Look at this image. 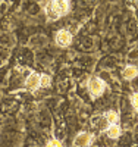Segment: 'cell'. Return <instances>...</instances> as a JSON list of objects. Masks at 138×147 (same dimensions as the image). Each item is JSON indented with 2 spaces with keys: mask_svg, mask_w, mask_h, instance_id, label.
I'll return each instance as SVG.
<instances>
[{
  "mask_svg": "<svg viewBox=\"0 0 138 147\" xmlns=\"http://www.w3.org/2000/svg\"><path fill=\"white\" fill-rule=\"evenodd\" d=\"M69 9L68 0H52V3L46 6V13L50 19H57L59 16L65 15Z\"/></svg>",
  "mask_w": 138,
  "mask_h": 147,
  "instance_id": "1",
  "label": "cell"
},
{
  "mask_svg": "<svg viewBox=\"0 0 138 147\" xmlns=\"http://www.w3.org/2000/svg\"><path fill=\"white\" fill-rule=\"evenodd\" d=\"M104 87H106V84L100 78H97V77H93L88 81V90H90L91 96H96V97L97 96H102L103 91H104Z\"/></svg>",
  "mask_w": 138,
  "mask_h": 147,
  "instance_id": "2",
  "label": "cell"
},
{
  "mask_svg": "<svg viewBox=\"0 0 138 147\" xmlns=\"http://www.w3.org/2000/svg\"><path fill=\"white\" fill-rule=\"evenodd\" d=\"M93 140H94L93 134H90V132H81V134H78V136L75 137L73 144L77 147H88L93 143Z\"/></svg>",
  "mask_w": 138,
  "mask_h": 147,
  "instance_id": "3",
  "label": "cell"
},
{
  "mask_svg": "<svg viewBox=\"0 0 138 147\" xmlns=\"http://www.w3.org/2000/svg\"><path fill=\"white\" fill-rule=\"evenodd\" d=\"M56 43L60 46V47H66L72 43V34L66 30H60L57 34H56Z\"/></svg>",
  "mask_w": 138,
  "mask_h": 147,
  "instance_id": "4",
  "label": "cell"
},
{
  "mask_svg": "<svg viewBox=\"0 0 138 147\" xmlns=\"http://www.w3.org/2000/svg\"><path fill=\"white\" fill-rule=\"evenodd\" d=\"M40 82H41V77L37 75V74H30V75L27 77V80H25V85H27V88L31 90V91L41 87Z\"/></svg>",
  "mask_w": 138,
  "mask_h": 147,
  "instance_id": "5",
  "label": "cell"
},
{
  "mask_svg": "<svg viewBox=\"0 0 138 147\" xmlns=\"http://www.w3.org/2000/svg\"><path fill=\"white\" fill-rule=\"evenodd\" d=\"M137 75H138V69H137V66L129 65V66H127V68L123 69V78H125V80H134Z\"/></svg>",
  "mask_w": 138,
  "mask_h": 147,
  "instance_id": "6",
  "label": "cell"
},
{
  "mask_svg": "<svg viewBox=\"0 0 138 147\" xmlns=\"http://www.w3.org/2000/svg\"><path fill=\"white\" fill-rule=\"evenodd\" d=\"M107 136H109V138H113V140L119 138V136H120V127H119L118 124L110 125V127L107 128Z\"/></svg>",
  "mask_w": 138,
  "mask_h": 147,
  "instance_id": "7",
  "label": "cell"
},
{
  "mask_svg": "<svg viewBox=\"0 0 138 147\" xmlns=\"http://www.w3.org/2000/svg\"><path fill=\"white\" fill-rule=\"evenodd\" d=\"M106 119H107V122L110 125H113V124H118V121H119V115L116 113V112H113V110H109V112L106 113V116H104Z\"/></svg>",
  "mask_w": 138,
  "mask_h": 147,
  "instance_id": "8",
  "label": "cell"
},
{
  "mask_svg": "<svg viewBox=\"0 0 138 147\" xmlns=\"http://www.w3.org/2000/svg\"><path fill=\"white\" fill-rule=\"evenodd\" d=\"M50 82H52V78H50L48 75H46V74H44V75H41V82H40L41 87H48Z\"/></svg>",
  "mask_w": 138,
  "mask_h": 147,
  "instance_id": "9",
  "label": "cell"
},
{
  "mask_svg": "<svg viewBox=\"0 0 138 147\" xmlns=\"http://www.w3.org/2000/svg\"><path fill=\"white\" fill-rule=\"evenodd\" d=\"M131 103H132V107L135 110H138V93H135L132 97H131Z\"/></svg>",
  "mask_w": 138,
  "mask_h": 147,
  "instance_id": "10",
  "label": "cell"
},
{
  "mask_svg": "<svg viewBox=\"0 0 138 147\" xmlns=\"http://www.w3.org/2000/svg\"><path fill=\"white\" fill-rule=\"evenodd\" d=\"M46 147H63V146H62V143H60V141H57V140H52V141H50Z\"/></svg>",
  "mask_w": 138,
  "mask_h": 147,
  "instance_id": "11",
  "label": "cell"
}]
</instances>
